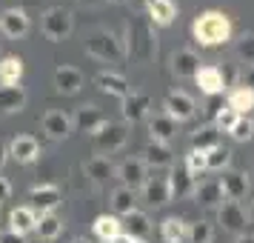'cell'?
Instances as JSON below:
<instances>
[{"label":"cell","mask_w":254,"mask_h":243,"mask_svg":"<svg viewBox=\"0 0 254 243\" xmlns=\"http://www.w3.org/2000/svg\"><path fill=\"white\" fill-rule=\"evenodd\" d=\"M174 135H177V120H172L169 115L149 117V138H151V143H169Z\"/></svg>","instance_id":"obj_24"},{"label":"cell","mask_w":254,"mask_h":243,"mask_svg":"<svg viewBox=\"0 0 254 243\" xmlns=\"http://www.w3.org/2000/svg\"><path fill=\"white\" fill-rule=\"evenodd\" d=\"M160 235L166 243H186V235H189V223L183 218H166L160 223Z\"/></svg>","instance_id":"obj_35"},{"label":"cell","mask_w":254,"mask_h":243,"mask_svg":"<svg viewBox=\"0 0 254 243\" xmlns=\"http://www.w3.org/2000/svg\"><path fill=\"white\" fill-rule=\"evenodd\" d=\"M29 200H32V209L40 212V215H49L63 203V192H60L55 183H43V186H32L29 192Z\"/></svg>","instance_id":"obj_9"},{"label":"cell","mask_w":254,"mask_h":243,"mask_svg":"<svg viewBox=\"0 0 254 243\" xmlns=\"http://www.w3.org/2000/svg\"><path fill=\"white\" fill-rule=\"evenodd\" d=\"M249 220L254 223V200H252V209H249Z\"/></svg>","instance_id":"obj_51"},{"label":"cell","mask_w":254,"mask_h":243,"mask_svg":"<svg viewBox=\"0 0 254 243\" xmlns=\"http://www.w3.org/2000/svg\"><path fill=\"white\" fill-rule=\"evenodd\" d=\"M226 106H229L237 117L252 115V112H254V92H252V89H246V86H237V89H231V92H229Z\"/></svg>","instance_id":"obj_27"},{"label":"cell","mask_w":254,"mask_h":243,"mask_svg":"<svg viewBox=\"0 0 254 243\" xmlns=\"http://www.w3.org/2000/svg\"><path fill=\"white\" fill-rule=\"evenodd\" d=\"M37 238L40 241H46V243H52V241H58L60 238V232H63V220L55 215V212H49V215H40V220H37Z\"/></svg>","instance_id":"obj_36"},{"label":"cell","mask_w":254,"mask_h":243,"mask_svg":"<svg viewBox=\"0 0 254 243\" xmlns=\"http://www.w3.org/2000/svg\"><path fill=\"white\" fill-rule=\"evenodd\" d=\"M71 120H74V129H77V132H83V135H97V132L106 126L103 112H100L94 103L80 106V109L74 112V117H71Z\"/></svg>","instance_id":"obj_13"},{"label":"cell","mask_w":254,"mask_h":243,"mask_svg":"<svg viewBox=\"0 0 254 243\" xmlns=\"http://www.w3.org/2000/svg\"><path fill=\"white\" fill-rule=\"evenodd\" d=\"M40 126H43V132L52 140H63V138H69L74 120L66 112H60V109H49L46 115H43V120H40Z\"/></svg>","instance_id":"obj_15"},{"label":"cell","mask_w":254,"mask_h":243,"mask_svg":"<svg viewBox=\"0 0 254 243\" xmlns=\"http://www.w3.org/2000/svg\"><path fill=\"white\" fill-rule=\"evenodd\" d=\"M140 195H143V203L151 209H160L166 206L169 200H172V189H169V177H149L146 186L140 189Z\"/></svg>","instance_id":"obj_14"},{"label":"cell","mask_w":254,"mask_h":243,"mask_svg":"<svg viewBox=\"0 0 254 243\" xmlns=\"http://www.w3.org/2000/svg\"><path fill=\"white\" fill-rule=\"evenodd\" d=\"M229 135H231V140H237V143H249V140L254 138V117H252V115L237 117Z\"/></svg>","instance_id":"obj_38"},{"label":"cell","mask_w":254,"mask_h":243,"mask_svg":"<svg viewBox=\"0 0 254 243\" xmlns=\"http://www.w3.org/2000/svg\"><path fill=\"white\" fill-rule=\"evenodd\" d=\"M0 32L6 37H12V40L26 37V32H29V14H26V9H20V6L3 9L0 12Z\"/></svg>","instance_id":"obj_10"},{"label":"cell","mask_w":254,"mask_h":243,"mask_svg":"<svg viewBox=\"0 0 254 243\" xmlns=\"http://www.w3.org/2000/svg\"><path fill=\"white\" fill-rule=\"evenodd\" d=\"M37 220H40V215H37L32 206H17V209L9 212V229L26 238L29 232L37 229Z\"/></svg>","instance_id":"obj_23"},{"label":"cell","mask_w":254,"mask_h":243,"mask_svg":"<svg viewBox=\"0 0 254 243\" xmlns=\"http://www.w3.org/2000/svg\"><path fill=\"white\" fill-rule=\"evenodd\" d=\"M191 37L194 43H200L203 49H214L223 46L231 40V20L229 14L217 12V9H208V12H200L191 23Z\"/></svg>","instance_id":"obj_2"},{"label":"cell","mask_w":254,"mask_h":243,"mask_svg":"<svg viewBox=\"0 0 254 243\" xmlns=\"http://www.w3.org/2000/svg\"><path fill=\"white\" fill-rule=\"evenodd\" d=\"M206 161H208V169L211 172H223V169H229V163H231V149L214 146L211 152H206Z\"/></svg>","instance_id":"obj_39"},{"label":"cell","mask_w":254,"mask_h":243,"mask_svg":"<svg viewBox=\"0 0 254 243\" xmlns=\"http://www.w3.org/2000/svg\"><path fill=\"white\" fill-rule=\"evenodd\" d=\"M234 49H237V58H240L246 66H254V32L240 35V40L234 43Z\"/></svg>","instance_id":"obj_41"},{"label":"cell","mask_w":254,"mask_h":243,"mask_svg":"<svg viewBox=\"0 0 254 243\" xmlns=\"http://www.w3.org/2000/svg\"><path fill=\"white\" fill-rule=\"evenodd\" d=\"M211 243H223V241H217V238H214V241H211Z\"/></svg>","instance_id":"obj_54"},{"label":"cell","mask_w":254,"mask_h":243,"mask_svg":"<svg viewBox=\"0 0 254 243\" xmlns=\"http://www.w3.org/2000/svg\"><path fill=\"white\" fill-rule=\"evenodd\" d=\"M109 243H134V238H131V235H126V232H120L115 241H109Z\"/></svg>","instance_id":"obj_47"},{"label":"cell","mask_w":254,"mask_h":243,"mask_svg":"<svg viewBox=\"0 0 254 243\" xmlns=\"http://www.w3.org/2000/svg\"><path fill=\"white\" fill-rule=\"evenodd\" d=\"M237 86H246V89L254 92V66H246V69L240 72V83H237Z\"/></svg>","instance_id":"obj_43"},{"label":"cell","mask_w":254,"mask_h":243,"mask_svg":"<svg viewBox=\"0 0 254 243\" xmlns=\"http://www.w3.org/2000/svg\"><path fill=\"white\" fill-rule=\"evenodd\" d=\"M109 3H126V0H109Z\"/></svg>","instance_id":"obj_52"},{"label":"cell","mask_w":254,"mask_h":243,"mask_svg":"<svg viewBox=\"0 0 254 243\" xmlns=\"http://www.w3.org/2000/svg\"><path fill=\"white\" fill-rule=\"evenodd\" d=\"M92 229H94V235H97L103 243H109V241H115L117 235L123 232V223H120L117 215H100V218H94Z\"/></svg>","instance_id":"obj_29"},{"label":"cell","mask_w":254,"mask_h":243,"mask_svg":"<svg viewBox=\"0 0 254 243\" xmlns=\"http://www.w3.org/2000/svg\"><path fill=\"white\" fill-rule=\"evenodd\" d=\"M234 120H237V115L231 112L229 106H226V109H217V112H214V126H217L220 132H231Z\"/></svg>","instance_id":"obj_42"},{"label":"cell","mask_w":254,"mask_h":243,"mask_svg":"<svg viewBox=\"0 0 254 243\" xmlns=\"http://www.w3.org/2000/svg\"><path fill=\"white\" fill-rule=\"evenodd\" d=\"M40 29H43L46 40L60 43V40H66V37L71 35V29H74V14H71L69 9H63V6H52V9L43 12Z\"/></svg>","instance_id":"obj_4"},{"label":"cell","mask_w":254,"mask_h":243,"mask_svg":"<svg viewBox=\"0 0 254 243\" xmlns=\"http://www.w3.org/2000/svg\"><path fill=\"white\" fill-rule=\"evenodd\" d=\"M214 241V226L208 220H194L189 223V235H186V243H211Z\"/></svg>","instance_id":"obj_37"},{"label":"cell","mask_w":254,"mask_h":243,"mask_svg":"<svg viewBox=\"0 0 254 243\" xmlns=\"http://www.w3.org/2000/svg\"><path fill=\"white\" fill-rule=\"evenodd\" d=\"M86 83V75L74 66H58L55 69V89L60 94H77Z\"/></svg>","instance_id":"obj_19"},{"label":"cell","mask_w":254,"mask_h":243,"mask_svg":"<svg viewBox=\"0 0 254 243\" xmlns=\"http://www.w3.org/2000/svg\"><path fill=\"white\" fill-rule=\"evenodd\" d=\"M117 180H120V186H126V189H131V192H137V189H143L146 186V180H149V166L143 163V158H128V161H123L120 166H117Z\"/></svg>","instance_id":"obj_7"},{"label":"cell","mask_w":254,"mask_h":243,"mask_svg":"<svg viewBox=\"0 0 254 243\" xmlns=\"http://www.w3.org/2000/svg\"><path fill=\"white\" fill-rule=\"evenodd\" d=\"M186 169H189V174L191 177H200V174L208 169V161H206V152H200V149H189V155H186Z\"/></svg>","instance_id":"obj_40"},{"label":"cell","mask_w":254,"mask_h":243,"mask_svg":"<svg viewBox=\"0 0 254 243\" xmlns=\"http://www.w3.org/2000/svg\"><path fill=\"white\" fill-rule=\"evenodd\" d=\"M126 58L134 60V63H151L157 58L154 23L146 14H134L126 23Z\"/></svg>","instance_id":"obj_1"},{"label":"cell","mask_w":254,"mask_h":243,"mask_svg":"<svg viewBox=\"0 0 254 243\" xmlns=\"http://www.w3.org/2000/svg\"><path fill=\"white\" fill-rule=\"evenodd\" d=\"M174 17H177V6L174 0H157L149 6V20L154 26H172Z\"/></svg>","instance_id":"obj_34"},{"label":"cell","mask_w":254,"mask_h":243,"mask_svg":"<svg viewBox=\"0 0 254 243\" xmlns=\"http://www.w3.org/2000/svg\"><path fill=\"white\" fill-rule=\"evenodd\" d=\"M94 140V152L97 155H115L126 146L128 140V123H112V120H106V126L92 135Z\"/></svg>","instance_id":"obj_5"},{"label":"cell","mask_w":254,"mask_h":243,"mask_svg":"<svg viewBox=\"0 0 254 243\" xmlns=\"http://www.w3.org/2000/svg\"><path fill=\"white\" fill-rule=\"evenodd\" d=\"M194 83L200 86V92L208 94V97H217V94L229 92V83L223 78V69L220 66H200Z\"/></svg>","instance_id":"obj_11"},{"label":"cell","mask_w":254,"mask_h":243,"mask_svg":"<svg viewBox=\"0 0 254 243\" xmlns=\"http://www.w3.org/2000/svg\"><path fill=\"white\" fill-rule=\"evenodd\" d=\"M0 243H26V238L12 229H6V232H0Z\"/></svg>","instance_id":"obj_44"},{"label":"cell","mask_w":254,"mask_h":243,"mask_svg":"<svg viewBox=\"0 0 254 243\" xmlns=\"http://www.w3.org/2000/svg\"><path fill=\"white\" fill-rule=\"evenodd\" d=\"M126 235H131L134 241H146L149 238V232H151V220L146 212H140V209H134L131 215H126Z\"/></svg>","instance_id":"obj_32"},{"label":"cell","mask_w":254,"mask_h":243,"mask_svg":"<svg viewBox=\"0 0 254 243\" xmlns=\"http://www.w3.org/2000/svg\"><path fill=\"white\" fill-rule=\"evenodd\" d=\"M40 155H43V152H40V143H37L32 135H17V138H12V143H9V158H14L20 166L35 163Z\"/></svg>","instance_id":"obj_12"},{"label":"cell","mask_w":254,"mask_h":243,"mask_svg":"<svg viewBox=\"0 0 254 243\" xmlns=\"http://www.w3.org/2000/svg\"><path fill=\"white\" fill-rule=\"evenodd\" d=\"M214 146H220V129L214 123L208 126H200L191 132V149H200V152H211Z\"/></svg>","instance_id":"obj_30"},{"label":"cell","mask_w":254,"mask_h":243,"mask_svg":"<svg viewBox=\"0 0 254 243\" xmlns=\"http://www.w3.org/2000/svg\"><path fill=\"white\" fill-rule=\"evenodd\" d=\"M163 115H169L172 120H177V123H183V120H189V117H194L197 112V103L191 94L180 92V89H174V92H169L166 97H163Z\"/></svg>","instance_id":"obj_8"},{"label":"cell","mask_w":254,"mask_h":243,"mask_svg":"<svg viewBox=\"0 0 254 243\" xmlns=\"http://www.w3.org/2000/svg\"><path fill=\"white\" fill-rule=\"evenodd\" d=\"M80 6H86V9H97V6H103L106 0H77Z\"/></svg>","instance_id":"obj_46"},{"label":"cell","mask_w":254,"mask_h":243,"mask_svg":"<svg viewBox=\"0 0 254 243\" xmlns=\"http://www.w3.org/2000/svg\"><path fill=\"white\" fill-rule=\"evenodd\" d=\"M169 189H172L174 200H186V197H194L197 180L189 174L186 166H172V172H169Z\"/></svg>","instance_id":"obj_16"},{"label":"cell","mask_w":254,"mask_h":243,"mask_svg":"<svg viewBox=\"0 0 254 243\" xmlns=\"http://www.w3.org/2000/svg\"><path fill=\"white\" fill-rule=\"evenodd\" d=\"M71 243H92V241H89V238H74Z\"/></svg>","instance_id":"obj_50"},{"label":"cell","mask_w":254,"mask_h":243,"mask_svg":"<svg viewBox=\"0 0 254 243\" xmlns=\"http://www.w3.org/2000/svg\"><path fill=\"white\" fill-rule=\"evenodd\" d=\"M9 197H12V183H9V180L0 174V203H6Z\"/></svg>","instance_id":"obj_45"},{"label":"cell","mask_w":254,"mask_h":243,"mask_svg":"<svg viewBox=\"0 0 254 243\" xmlns=\"http://www.w3.org/2000/svg\"><path fill=\"white\" fill-rule=\"evenodd\" d=\"M234 243H254V235L246 232V235H240V238H234Z\"/></svg>","instance_id":"obj_49"},{"label":"cell","mask_w":254,"mask_h":243,"mask_svg":"<svg viewBox=\"0 0 254 243\" xmlns=\"http://www.w3.org/2000/svg\"><path fill=\"white\" fill-rule=\"evenodd\" d=\"M6 161H9V149H6V146H0V169L6 166Z\"/></svg>","instance_id":"obj_48"},{"label":"cell","mask_w":254,"mask_h":243,"mask_svg":"<svg viewBox=\"0 0 254 243\" xmlns=\"http://www.w3.org/2000/svg\"><path fill=\"white\" fill-rule=\"evenodd\" d=\"M26 109V92L23 86H0V112L3 115H14Z\"/></svg>","instance_id":"obj_25"},{"label":"cell","mask_w":254,"mask_h":243,"mask_svg":"<svg viewBox=\"0 0 254 243\" xmlns=\"http://www.w3.org/2000/svg\"><path fill=\"white\" fill-rule=\"evenodd\" d=\"M109 203H112V215L126 218V215L134 212V192L126 189V186H117L115 192H112V197H109Z\"/></svg>","instance_id":"obj_33"},{"label":"cell","mask_w":254,"mask_h":243,"mask_svg":"<svg viewBox=\"0 0 254 243\" xmlns=\"http://www.w3.org/2000/svg\"><path fill=\"white\" fill-rule=\"evenodd\" d=\"M151 3H157V0H146V6H151Z\"/></svg>","instance_id":"obj_53"},{"label":"cell","mask_w":254,"mask_h":243,"mask_svg":"<svg viewBox=\"0 0 254 243\" xmlns=\"http://www.w3.org/2000/svg\"><path fill=\"white\" fill-rule=\"evenodd\" d=\"M220 186H223L226 200H234V203H240L243 197L249 195V189H252L246 172H226L223 177H220Z\"/></svg>","instance_id":"obj_22"},{"label":"cell","mask_w":254,"mask_h":243,"mask_svg":"<svg viewBox=\"0 0 254 243\" xmlns=\"http://www.w3.org/2000/svg\"><path fill=\"white\" fill-rule=\"evenodd\" d=\"M143 163L149 169H166V166H172V149H169V143H149L143 149Z\"/></svg>","instance_id":"obj_28"},{"label":"cell","mask_w":254,"mask_h":243,"mask_svg":"<svg viewBox=\"0 0 254 243\" xmlns=\"http://www.w3.org/2000/svg\"><path fill=\"white\" fill-rule=\"evenodd\" d=\"M149 112H151V97H149V94L131 92L126 100H123V120H126V123L149 120Z\"/></svg>","instance_id":"obj_20"},{"label":"cell","mask_w":254,"mask_h":243,"mask_svg":"<svg viewBox=\"0 0 254 243\" xmlns=\"http://www.w3.org/2000/svg\"><path fill=\"white\" fill-rule=\"evenodd\" d=\"M94 83L100 86V92L115 94L120 103H123L128 94H131V86H128V81L123 78V75H117V72H97V75H94Z\"/></svg>","instance_id":"obj_18"},{"label":"cell","mask_w":254,"mask_h":243,"mask_svg":"<svg viewBox=\"0 0 254 243\" xmlns=\"http://www.w3.org/2000/svg\"><path fill=\"white\" fill-rule=\"evenodd\" d=\"M86 55L94 60H103V63H120L126 58V43L120 40L117 35H112L109 29H94L86 35Z\"/></svg>","instance_id":"obj_3"},{"label":"cell","mask_w":254,"mask_h":243,"mask_svg":"<svg viewBox=\"0 0 254 243\" xmlns=\"http://www.w3.org/2000/svg\"><path fill=\"white\" fill-rule=\"evenodd\" d=\"M83 169H86V174L92 177L94 183H106L109 177H115L117 174L115 163L109 161L106 155H94V158H89V161L83 163Z\"/></svg>","instance_id":"obj_26"},{"label":"cell","mask_w":254,"mask_h":243,"mask_svg":"<svg viewBox=\"0 0 254 243\" xmlns=\"http://www.w3.org/2000/svg\"><path fill=\"white\" fill-rule=\"evenodd\" d=\"M172 72L180 78V81H194L197 72H200V55H197L194 49H180V52H174L172 55Z\"/></svg>","instance_id":"obj_17"},{"label":"cell","mask_w":254,"mask_h":243,"mask_svg":"<svg viewBox=\"0 0 254 243\" xmlns=\"http://www.w3.org/2000/svg\"><path fill=\"white\" fill-rule=\"evenodd\" d=\"M194 200L203 209H220L223 203H226V195H223V186H220V180H197Z\"/></svg>","instance_id":"obj_21"},{"label":"cell","mask_w":254,"mask_h":243,"mask_svg":"<svg viewBox=\"0 0 254 243\" xmlns=\"http://www.w3.org/2000/svg\"><path fill=\"white\" fill-rule=\"evenodd\" d=\"M20 78H23V60L6 55L0 60V86H17Z\"/></svg>","instance_id":"obj_31"},{"label":"cell","mask_w":254,"mask_h":243,"mask_svg":"<svg viewBox=\"0 0 254 243\" xmlns=\"http://www.w3.org/2000/svg\"><path fill=\"white\" fill-rule=\"evenodd\" d=\"M217 223L223 226V232H231L234 238H240V235H246V226H249L252 220H249V212H246L240 203L226 200V203L217 209Z\"/></svg>","instance_id":"obj_6"}]
</instances>
